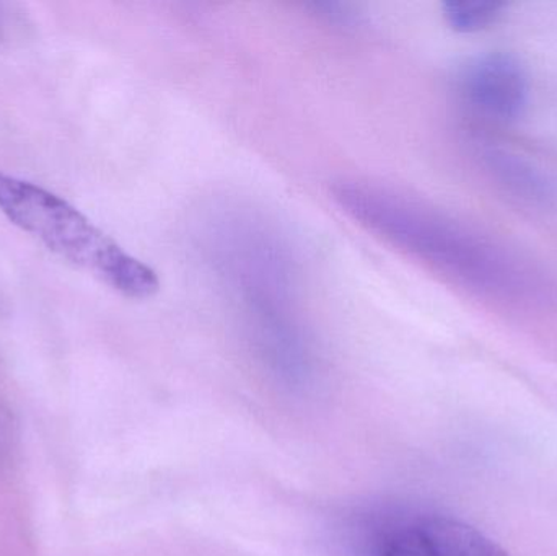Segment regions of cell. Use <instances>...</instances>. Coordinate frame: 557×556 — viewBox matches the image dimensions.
<instances>
[{
	"mask_svg": "<svg viewBox=\"0 0 557 556\" xmlns=\"http://www.w3.org/2000/svg\"><path fill=\"white\" fill-rule=\"evenodd\" d=\"M334 198L360 224L468 289L513 304L546 297L548 286L520 258L421 202L357 182L336 186Z\"/></svg>",
	"mask_w": 557,
	"mask_h": 556,
	"instance_id": "1",
	"label": "cell"
},
{
	"mask_svg": "<svg viewBox=\"0 0 557 556\" xmlns=\"http://www.w3.org/2000/svg\"><path fill=\"white\" fill-rule=\"evenodd\" d=\"M0 212L49 251L121 296L149 299L159 293L160 280L152 268L127 254L61 196L0 172Z\"/></svg>",
	"mask_w": 557,
	"mask_h": 556,
	"instance_id": "2",
	"label": "cell"
},
{
	"mask_svg": "<svg viewBox=\"0 0 557 556\" xmlns=\"http://www.w3.org/2000/svg\"><path fill=\"white\" fill-rule=\"evenodd\" d=\"M354 556H510L468 522L412 508H379L350 524Z\"/></svg>",
	"mask_w": 557,
	"mask_h": 556,
	"instance_id": "3",
	"label": "cell"
},
{
	"mask_svg": "<svg viewBox=\"0 0 557 556\" xmlns=\"http://www.w3.org/2000/svg\"><path fill=\"white\" fill-rule=\"evenodd\" d=\"M461 94L484 116L512 121L525 110L529 82L522 65L512 55L487 54L465 69Z\"/></svg>",
	"mask_w": 557,
	"mask_h": 556,
	"instance_id": "4",
	"label": "cell"
},
{
	"mask_svg": "<svg viewBox=\"0 0 557 556\" xmlns=\"http://www.w3.org/2000/svg\"><path fill=\"white\" fill-rule=\"evenodd\" d=\"M504 7L499 0H450L444 3V16L455 32L473 33L496 22Z\"/></svg>",
	"mask_w": 557,
	"mask_h": 556,
	"instance_id": "5",
	"label": "cell"
},
{
	"mask_svg": "<svg viewBox=\"0 0 557 556\" xmlns=\"http://www.w3.org/2000/svg\"><path fill=\"white\" fill-rule=\"evenodd\" d=\"M491 166L509 188L516 189L519 195L527 198H536L543 195V182L532 169L523 165L519 160L507 153H491Z\"/></svg>",
	"mask_w": 557,
	"mask_h": 556,
	"instance_id": "6",
	"label": "cell"
}]
</instances>
